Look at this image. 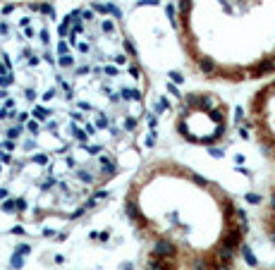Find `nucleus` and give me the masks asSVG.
<instances>
[{"label": "nucleus", "mask_w": 275, "mask_h": 270, "mask_svg": "<svg viewBox=\"0 0 275 270\" xmlns=\"http://www.w3.org/2000/svg\"><path fill=\"white\" fill-rule=\"evenodd\" d=\"M125 213L148 249L218 268H239L247 215L213 180L177 160H155L132 177Z\"/></svg>", "instance_id": "1"}, {"label": "nucleus", "mask_w": 275, "mask_h": 270, "mask_svg": "<svg viewBox=\"0 0 275 270\" xmlns=\"http://www.w3.org/2000/svg\"><path fill=\"white\" fill-rule=\"evenodd\" d=\"M177 132L184 141L211 146L227 132V105L215 93H191L177 112Z\"/></svg>", "instance_id": "2"}, {"label": "nucleus", "mask_w": 275, "mask_h": 270, "mask_svg": "<svg viewBox=\"0 0 275 270\" xmlns=\"http://www.w3.org/2000/svg\"><path fill=\"white\" fill-rule=\"evenodd\" d=\"M249 124L261 151L275 160V77L254 91L249 100Z\"/></svg>", "instance_id": "3"}, {"label": "nucleus", "mask_w": 275, "mask_h": 270, "mask_svg": "<svg viewBox=\"0 0 275 270\" xmlns=\"http://www.w3.org/2000/svg\"><path fill=\"white\" fill-rule=\"evenodd\" d=\"M141 270H239V268H218V266H206L201 261H191L172 251L163 249H148L143 256ZM261 270V268H259Z\"/></svg>", "instance_id": "4"}, {"label": "nucleus", "mask_w": 275, "mask_h": 270, "mask_svg": "<svg viewBox=\"0 0 275 270\" xmlns=\"http://www.w3.org/2000/svg\"><path fill=\"white\" fill-rule=\"evenodd\" d=\"M261 227L263 234L271 239V244L275 246V182L268 189V196H266V203H263L261 210Z\"/></svg>", "instance_id": "5"}, {"label": "nucleus", "mask_w": 275, "mask_h": 270, "mask_svg": "<svg viewBox=\"0 0 275 270\" xmlns=\"http://www.w3.org/2000/svg\"><path fill=\"white\" fill-rule=\"evenodd\" d=\"M261 270H275V266H271V268H261Z\"/></svg>", "instance_id": "6"}]
</instances>
